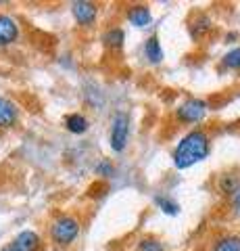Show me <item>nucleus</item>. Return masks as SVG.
Here are the masks:
<instances>
[{
  "instance_id": "f257e3e1",
  "label": "nucleus",
  "mask_w": 240,
  "mask_h": 251,
  "mask_svg": "<svg viewBox=\"0 0 240 251\" xmlns=\"http://www.w3.org/2000/svg\"><path fill=\"white\" fill-rule=\"evenodd\" d=\"M209 155V136L203 130L188 132L174 151V166L177 170L192 168L195 163H200Z\"/></svg>"
},
{
  "instance_id": "f03ea898",
  "label": "nucleus",
  "mask_w": 240,
  "mask_h": 251,
  "mask_svg": "<svg viewBox=\"0 0 240 251\" xmlns=\"http://www.w3.org/2000/svg\"><path fill=\"white\" fill-rule=\"evenodd\" d=\"M80 230H82L80 220L65 214V216L55 218V222L50 224V239L59 247H69L80 237Z\"/></svg>"
},
{
  "instance_id": "7ed1b4c3",
  "label": "nucleus",
  "mask_w": 240,
  "mask_h": 251,
  "mask_svg": "<svg viewBox=\"0 0 240 251\" xmlns=\"http://www.w3.org/2000/svg\"><path fill=\"white\" fill-rule=\"evenodd\" d=\"M128 134H130V117L128 113L123 111H117L113 117V124H111V134H109V140H111V149L115 153H121L123 149L128 145Z\"/></svg>"
},
{
  "instance_id": "20e7f679",
  "label": "nucleus",
  "mask_w": 240,
  "mask_h": 251,
  "mask_svg": "<svg viewBox=\"0 0 240 251\" xmlns=\"http://www.w3.org/2000/svg\"><path fill=\"white\" fill-rule=\"evenodd\" d=\"M205 115H207V103L200 99H188L175 111V117L184 124H198L203 122Z\"/></svg>"
},
{
  "instance_id": "39448f33",
  "label": "nucleus",
  "mask_w": 240,
  "mask_h": 251,
  "mask_svg": "<svg viewBox=\"0 0 240 251\" xmlns=\"http://www.w3.org/2000/svg\"><path fill=\"white\" fill-rule=\"evenodd\" d=\"M38 247H40V234L34 230H23L0 251H38Z\"/></svg>"
},
{
  "instance_id": "423d86ee",
  "label": "nucleus",
  "mask_w": 240,
  "mask_h": 251,
  "mask_svg": "<svg viewBox=\"0 0 240 251\" xmlns=\"http://www.w3.org/2000/svg\"><path fill=\"white\" fill-rule=\"evenodd\" d=\"M71 13H73V17L75 21L80 23L82 27H90L92 23L96 21V15H98V9H96V4H92V2H73L71 4Z\"/></svg>"
},
{
  "instance_id": "0eeeda50",
  "label": "nucleus",
  "mask_w": 240,
  "mask_h": 251,
  "mask_svg": "<svg viewBox=\"0 0 240 251\" xmlns=\"http://www.w3.org/2000/svg\"><path fill=\"white\" fill-rule=\"evenodd\" d=\"M19 38V23L11 15L0 13V46H9Z\"/></svg>"
},
{
  "instance_id": "6e6552de",
  "label": "nucleus",
  "mask_w": 240,
  "mask_h": 251,
  "mask_svg": "<svg viewBox=\"0 0 240 251\" xmlns=\"http://www.w3.org/2000/svg\"><path fill=\"white\" fill-rule=\"evenodd\" d=\"M19 120V107L9 99L0 97V130L13 128Z\"/></svg>"
},
{
  "instance_id": "1a4fd4ad",
  "label": "nucleus",
  "mask_w": 240,
  "mask_h": 251,
  "mask_svg": "<svg viewBox=\"0 0 240 251\" xmlns=\"http://www.w3.org/2000/svg\"><path fill=\"white\" fill-rule=\"evenodd\" d=\"M128 19H130V23H131L134 27H146V25H151L153 15H151V9H149V6L136 4V6H131V9H130Z\"/></svg>"
},
{
  "instance_id": "9d476101",
  "label": "nucleus",
  "mask_w": 240,
  "mask_h": 251,
  "mask_svg": "<svg viewBox=\"0 0 240 251\" xmlns=\"http://www.w3.org/2000/svg\"><path fill=\"white\" fill-rule=\"evenodd\" d=\"M65 128L71 132V134H84L88 130V120L82 113H71L65 117Z\"/></svg>"
},
{
  "instance_id": "9b49d317",
  "label": "nucleus",
  "mask_w": 240,
  "mask_h": 251,
  "mask_svg": "<svg viewBox=\"0 0 240 251\" xmlns=\"http://www.w3.org/2000/svg\"><path fill=\"white\" fill-rule=\"evenodd\" d=\"M144 52H146V57H149L151 63H161L163 61V50H161V42H159L157 36H151L149 40H146Z\"/></svg>"
},
{
  "instance_id": "f8f14e48",
  "label": "nucleus",
  "mask_w": 240,
  "mask_h": 251,
  "mask_svg": "<svg viewBox=\"0 0 240 251\" xmlns=\"http://www.w3.org/2000/svg\"><path fill=\"white\" fill-rule=\"evenodd\" d=\"M213 251H240V237H236V234L221 237L218 243H215Z\"/></svg>"
},
{
  "instance_id": "ddd939ff",
  "label": "nucleus",
  "mask_w": 240,
  "mask_h": 251,
  "mask_svg": "<svg viewBox=\"0 0 240 251\" xmlns=\"http://www.w3.org/2000/svg\"><path fill=\"white\" fill-rule=\"evenodd\" d=\"M123 42H126V34H123V29H119V27H113L105 34V44L111 46V49H121Z\"/></svg>"
},
{
  "instance_id": "4468645a",
  "label": "nucleus",
  "mask_w": 240,
  "mask_h": 251,
  "mask_svg": "<svg viewBox=\"0 0 240 251\" xmlns=\"http://www.w3.org/2000/svg\"><path fill=\"white\" fill-rule=\"evenodd\" d=\"M154 201H157V205L161 207V211H165L167 216H177L180 214V205H177L175 201H172L169 197H157Z\"/></svg>"
},
{
  "instance_id": "2eb2a0df",
  "label": "nucleus",
  "mask_w": 240,
  "mask_h": 251,
  "mask_svg": "<svg viewBox=\"0 0 240 251\" xmlns=\"http://www.w3.org/2000/svg\"><path fill=\"white\" fill-rule=\"evenodd\" d=\"M223 65L230 69H240V46L234 50H230L226 57H223Z\"/></svg>"
},
{
  "instance_id": "dca6fc26",
  "label": "nucleus",
  "mask_w": 240,
  "mask_h": 251,
  "mask_svg": "<svg viewBox=\"0 0 240 251\" xmlns=\"http://www.w3.org/2000/svg\"><path fill=\"white\" fill-rule=\"evenodd\" d=\"M138 251H165L157 239H142L138 243Z\"/></svg>"
},
{
  "instance_id": "f3484780",
  "label": "nucleus",
  "mask_w": 240,
  "mask_h": 251,
  "mask_svg": "<svg viewBox=\"0 0 240 251\" xmlns=\"http://www.w3.org/2000/svg\"><path fill=\"white\" fill-rule=\"evenodd\" d=\"M219 186H221V191L223 193H236L238 191V180L234 178V176H223L221 178V182H219Z\"/></svg>"
},
{
  "instance_id": "a211bd4d",
  "label": "nucleus",
  "mask_w": 240,
  "mask_h": 251,
  "mask_svg": "<svg viewBox=\"0 0 240 251\" xmlns=\"http://www.w3.org/2000/svg\"><path fill=\"white\" fill-rule=\"evenodd\" d=\"M96 172H98L100 176H111V174H113V166H111L109 161H103V163H98Z\"/></svg>"
},
{
  "instance_id": "6ab92c4d",
  "label": "nucleus",
  "mask_w": 240,
  "mask_h": 251,
  "mask_svg": "<svg viewBox=\"0 0 240 251\" xmlns=\"http://www.w3.org/2000/svg\"><path fill=\"white\" fill-rule=\"evenodd\" d=\"M234 211L240 216V188L236 191V195H234Z\"/></svg>"
}]
</instances>
